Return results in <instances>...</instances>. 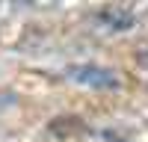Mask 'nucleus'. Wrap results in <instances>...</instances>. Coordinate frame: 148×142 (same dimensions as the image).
<instances>
[{"mask_svg": "<svg viewBox=\"0 0 148 142\" xmlns=\"http://www.w3.org/2000/svg\"><path fill=\"white\" fill-rule=\"evenodd\" d=\"M95 21L101 24L104 30H110V33H125L130 27H136L139 12L130 3H107V6H98Z\"/></svg>", "mask_w": 148, "mask_h": 142, "instance_id": "nucleus-2", "label": "nucleus"}, {"mask_svg": "<svg viewBox=\"0 0 148 142\" xmlns=\"http://www.w3.org/2000/svg\"><path fill=\"white\" fill-rule=\"evenodd\" d=\"M65 74L80 83V86H89V89H119V74L110 71L104 65H92V62H77V65H68Z\"/></svg>", "mask_w": 148, "mask_h": 142, "instance_id": "nucleus-1", "label": "nucleus"}, {"mask_svg": "<svg viewBox=\"0 0 148 142\" xmlns=\"http://www.w3.org/2000/svg\"><path fill=\"white\" fill-rule=\"evenodd\" d=\"M136 59H139V62L142 65H148V39L139 44V51H136Z\"/></svg>", "mask_w": 148, "mask_h": 142, "instance_id": "nucleus-3", "label": "nucleus"}]
</instances>
